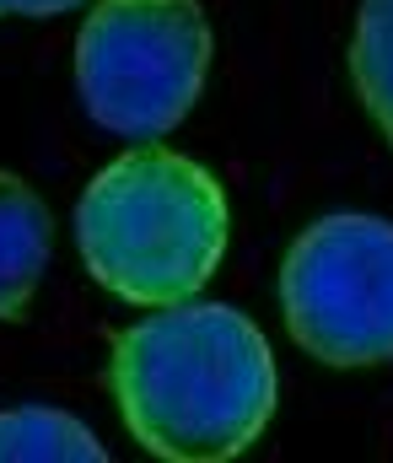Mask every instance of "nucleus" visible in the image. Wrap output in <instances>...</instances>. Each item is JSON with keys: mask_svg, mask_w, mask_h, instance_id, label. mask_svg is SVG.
Segmentation results:
<instances>
[{"mask_svg": "<svg viewBox=\"0 0 393 463\" xmlns=\"http://www.w3.org/2000/svg\"><path fill=\"white\" fill-rule=\"evenodd\" d=\"M108 383L130 437L167 463H227L275 420L280 372L264 329L227 302H167L114 340Z\"/></svg>", "mask_w": 393, "mask_h": 463, "instance_id": "obj_1", "label": "nucleus"}, {"mask_svg": "<svg viewBox=\"0 0 393 463\" xmlns=\"http://www.w3.org/2000/svg\"><path fill=\"white\" fill-rule=\"evenodd\" d=\"M227 237L232 211L221 184L151 140L108 162L76 205V242L92 280L130 307L200 297L221 269Z\"/></svg>", "mask_w": 393, "mask_h": 463, "instance_id": "obj_2", "label": "nucleus"}, {"mask_svg": "<svg viewBox=\"0 0 393 463\" xmlns=\"http://www.w3.org/2000/svg\"><path fill=\"white\" fill-rule=\"evenodd\" d=\"M211 71V22L194 0H103L76 38V92L125 140H156L194 109Z\"/></svg>", "mask_w": 393, "mask_h": 463, "instance_id": "obj_3", "label": "nucleus"}, {"mask_svg": "<svg viewBox=\"0 0 393 463\" xmlns=\"http://www.w3.org/2000/svg\"><path fill=\"white\" fill-rule=\"evenodd\" d=\"M280 313L323 366L393 361V222L340 211L302 227L280 264Z\"/></svg>", "mask_w": 393, "mask_h": 463, "instance_id": "obj_4", "label": "nucleus"}, {"mask_svg": "<svg viewBox=\"0 0 393 463\" xmlns=\"http://www.w3.org/2000/svg\"><path fill=\"white\" fill-rule=\"evenodd\" d=\"M49 248H54L49 205L16 173H0V318L5 324L27 318L33 291L49 269Z\"/></svg>", "mask_w": 393, "mask_h": 463, "instance_id": "obj_5", "label": "nucleus"}, {"mask_svg": "<svg viewBox=\"0 0 393 463\" xmlns=\"http://www.w3.org/2000/svg\"><path fill=\"white\" fill-rule=\"evenodd\" d=\"M0 463H108V448L65 410H0Z\"/></svg>", "mask_w": 393, "mask_h": 463, "instance_id": "obj_6", "label": "nucleus"}, {"mask_svg": "<svg viewBox=\"0 0 393 463\" xmlns=\"http://www.w3.org/2000/svg\"><path fill=\"white\" fill-rule=\"evenodd\" d=\"M351 81L361 109L393 146V0H361L351 33Z\"/></svg>", "mask_w": 393, "mask_h": 463, "instance_id": "obj_7", "label": "nucleus"}, {"mask_svg": "<svg viewBox=\"0 0 393 463\" xmlns=\"http://www.w3.org/2000/svg\"><path fill=\"white\" fill-rule=\"evenodd\" d=\"M81 0H0V16H60L76 11Z\"/></svg>", "mask_w": 393, "mask_h": 463, "instance_id": "obj_8", "label": "nucleus"}]
</instances>
